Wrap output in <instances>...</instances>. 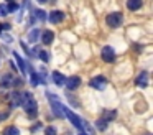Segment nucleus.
Here are the masks:
<instances>
[{
	"instance_id": "obj_2",
	"label": "nucleus",
	"mask_w": 153,
	"mask_h": 135,
	"mask_svg": "<svg viewBox=\"0 0 153 135\" xmlns=\"http://www.w3.org/2000/svg\"><path fill=\"white\" fill-rule=\"evenodd\" d=\"M63 114L66 115L68 119H69V120H71V124H73L74 127H77L81 132H82V120H81V119L77 117V115L74 114V112L71 110V109H68L66 105H63Z\"/></svg>"
},
{
	"instance_id": "obj_6",
	"label": "nucleus",
	"mask_w": 153,
	"mask_h": 135,
	"mask_svg": "<svg viewBox=\"0 0 153 135\" xmlns=\"http://www.w3.org/2000/svg\"><path fill=\"white\" fill-rule=\"evenodd\" d=\"M64 86H66L69 91H74V89H77L81 86V78H79V76H71V78L66 79Z\"/></svg>"
},
{
	"instance_id": "obj_22",
	"label": "nucleus",
	"mask_w": 153,
	"mask_h": 135,
	"mask_svg": "<svg viewBox=\"0 0 153 135\" xmlns=\"http://www.w3.org/2000/svg\"><path fill=\"white\" fill-rule=\"evenodd\" d=\"M96 127L99 128V130H105V128H107V122L102 120V119H99V120L96 122Z\"/></svg>"
},
{
	"instance_id": "obj_9",
	"label": "nucleus",
	"mask_w": 153,
	"mask_h": 135,
	"mask_svg": "<svg viewBox=\"0 0 153 135\" xmlns=\"http://www.w3.org/2000/svg\"><path fill=\"white\" fill-rule=\"evenodd\" d=\"M53 40H54V33L51 31V30L43 31V35H41V43H43V45H51Z\"/></svg>"
},
{
	"instance_id": "obj_12",
	"label": "nucleus",
	"mask_w": 153,
	"mask_h": 135,
	"mask_svg": "<svg viewBox=\"0 0 153 135\" xmlns=\"http://www.w3.org/2000/svg\"><path fill=\"white\" fill-rule=\"evenodd\" d=\"M143 5V0H127V8L128 10H138Z\"/></svg>"
},
{
	"instance_id": "obj_3",
	"label": "nucleus",
	"mask_w": 153,
	"mask_h": 135,
	"mask_svg": "<svg viewBox=\"0 0 153 135\" xmlns=\"http://www.w3.org/2000/svg\"><path fill=\"white\" fill-rule=\"evenodd\" d=\"M122 20H123V15L120 12H114V13H109L105 18L107 25L110 26V28H117V26L122 25Z\"/></svg>"
},
{
	"instance_id": "obj_8",
	"label": "nucleus",
	"mask_w": 153,
	"mask_h": 135,
	"mask_svg": "<svg viewBox=\"0 0 153 135\" xmlns=\"http://www.w3.org/2000/svg\"><path fill=\"white\" fill-rule=\"evenodd\" d=\"M63 18H64V13L59 12V10H53V12L50 13V16H48V20H50L51 23H59Z\"/></svg>"
},
{
	"instance_id": "obj_26",
	"label": "nucleus",
	"mask_w": 153,
	"mask_h": 135,
	"mask_svg": "<svg viewBox=\"0 0 153 135\" xmlns=\"http://www.w3.org/2000/svg\"><path fill=\"white\" fill-rule=\"evenodd\" d=\"M7 15V7L4 3H0V16H5Z\"/></svg>"
},
{
	"instance_id": "obj_17",
	"label": "nucleus",
	"mask_w": 153,
	"mask_h": 135,
	"mask_svg": "<svg viewBox=\"0 0 153 135\" xmlns=\"http://www.w3.org/2000/svg\"><path fill=\"white\" fill-rule=\"evenodd\" d=\"M4 135H20V130L17 127H13V125H10V127H7L4 130Z\"/></svg>"
},
{
	"instance_id": "obj_24",
	"label": "nucleus",
	"mask_w": 153,
	"mask_h": 135,
	"mask_svg": "<svg viewBox=\"0 0 153 135\" xmlns=\"http://www.w3.org/2000/svg\"><path fill=\"white\" fill-rule=\"evenodd\" d=\"M0 36H2V40H4V41H7V43H12V36L10 35H5V33H0Z\"/></svg>"
},
{
	"instance_id": "obj_4",
	"label": "nucleus",
	"mask_w": 153,
	"mask_h": 135,
	"mask_svg": "<svg viewBox=\"0 0 153 135\" xmlns=\"http://www.w3.org/2000/svg\"><path fill=\"white\" fill-rule=\"evenodd\" d=\"M105 84H107V79L104 78V76H96V78H92L89 81V86L92 89H97V91H102V89H105Z\"/></svg>"
},
{
	"instance_id": "obj_25",
	"label": "nucleus",
	"mask_w": 153,
	"mask_h": 135,
	"mask_svg": "<svg viewBox=\"0 0 153 135\" xmlns=\"http://www.w3.org/2000/svg\"><path fill=\"white\" fill-rule=\"evenodd\" d=\"M5 30H10L8 23H0V33H5Z\"/></svg>"
},
{
	"instance_id": "obj_13",
	"label": "nucleus",
	"mask_w": 153,
	"mask_h": 135,
	"mask_svg": "<svg viewBox=\"0 0 153 135\" xmlns=\"http://www.w3.org/2000/svg\"><path fill=\"white\" fill-rule=\"evenodd\" d=\"M13 58L17 59V63H18V68L22 69V72H27V64H25V61H23V58H22L20 54H18L17 51L13 53Z\"/></svg>"
},
{
	"instance_id": "obj_14",
	"label": "nucleus",
	"mask_w": 153,
	"mask_h": 135,
	"mask_svg": "<svg viewBox=\"0 0 153 135\" xmlns=\"http://www.w3.org/2000/svg\"><path fill=\"white\" fill-rule=\"evenodd\" d=\"M115 117H117V110H105V112H104V115H102V120L110 122V120H114Z\"/></svg>"
},
{
	"instance_id": "obj_15",
	"label": "nucleus",
	"mask_w": 153,
	"mask_h": 135,
	"mask_svg": "<svg viewBox=\"0 0 153 135\" xmlns=\"http://www.w3.org/2000/svg\"><path fill=\"white\" fill-rule=\"evenodd\" d=\"M38 38H40V30H38V28L31 30L30 35H28V41H30V43H36Z\"/></svg>"
},
{
	"instance_id": "obj_1",
	"label": "nucleus",
	"mask_w": 153,
	"mask_h": 135,
	"mask_svg": "<svg viewBox=\"0 0 153 135\" xmlns=\"http://www.w3.org/2000/svg\"><path fill=\"white\" fill-rule=\"evenodd\" d=\"M20 105L28 112V115H36V107L38 105H36V101L33 99V95H31V92H25V94H22Z\"/></svg>"
},
{
	"instance_id": "obj_20",
	"label": "nucleus",
	"mask_w": 153,
	"mask_h": 135,
	"mask_svg": "<svg viewBox=\"0 0 153 135\" xmlns=\"http://www.w3.org/2000/svg\"><path fill=\"white\" fill-rule=\"evenodd\" d=\"M38 58H40L41 61L48 63V61H50V53L45 51V49H41V51H38Z\"/></svg>"
},
{
	"instance_id": "obj_27",
	"label": "nucleus",
	"mask_w": 153,
	"mask_h": 135,
	"mask_svg": "<svg viewBox=\"0 0 153 135\" xmlns=\"http://www.w3.org/2000/svg\"><path fill=\"white\" fill-rule=\"evenodd\" d=\"M38 2H40V3H45V2H48V0H38Z\"/></svg>"
},
{
	"instance_id": "obj_10",
	"label": "nucleus",
	"mask_w": 153,
	"mask_h": 135,
	"mask_svg": "<svg viewBox=\"0 0 153 135\" xmlns=\"http://www.w3.org/2000/svg\"><path fill=\"white\" fill-rule=\"evenodd\" d=\"M20 102H22V92H18V91L12 92V95H10V104H12V107H17V105H20Z\"/></svg>"
},
{
	"instance_id": "obj_16",
	"label": "nucleus",
	"mask_w": 153,
	"mask_h": 135,
	"mask_svg": "<svg viewBox=\"0 0 153 135\" xmlns=\"http://www.w3.org/2000/svg\"><path fill=\"white\" fill-rule=\"evenodd\" d=\"M27 69H30V79H31V86H38V84H40V78H38V74H36V72H35L33 71V69H31V68H27Z\"/></svg>"
},
{
	"instance_id": "obj_18",
	"label": "nucleus",
	"mask_w": 153,
	"mask_h": 135,
	"mask_svg": "<svg viewBox=\"0 0 153 135\" xmlns=\"http://www.w3.org/2000/svg\"><path fill=\"white\" fill-rule=\"evenodd\" d=\"M33 16H36L40 22H45V20H46V12H45V10H35Z\"/></svg>"
},
{
	"instance_id": "obj_29",
	"label": "nucleus",
	"mask_w": 153,
	"mask_h": 135,
	"mask_svg": "<svg viewBox=\"0 0 153 135\" xmlns=\"http://www.w3.org/2000/svg\"><path fill=\"white\" fill-rule=\"evenodd\" d=\"M7 2H13V0H7Z\"/></svg>"
},
{
	"instance_id": "obj_23",
	"label": "nucleus",
	"mask_w": 153,
	"mask_h": 135,
	"mask_svg": "<svg viewBox=\"0 0 153 135\" xmlns=\"http://www.w3.org/2000/svg\"><path fill=\"white\" fill-rule=\"evenodd\" d=\"M45 135H58V130L53 125H50V127H46V130H45Z\"/></svg>"
},
{
	"instance_id": "obj_11",
	"label": "nucleus",
	"mask_w": 153,
	"mask_h": 135,
	"mask_svg": "<svg viewBox=\"0 0 153 135\" xmlns=\"http://www.w3.org/2000/svg\"><path fill=\"white\" fill-rule=\"evenodd\" d=\"M53 81H54V84H56V86H59V87H61V86H64V82H66V78H64L59 71H54L53 72Z\"/></svg>"
},
{
	"instance_id": "obj_21",
	"label": "nucleus",
	"mask_w": 153,
	"mask_h": 135,
	"mask_svg": "<svg viewBox=\"0 0 153 135\" xmlns=\"http://www.w3.org/2000/svg\"><path fill=\"white\" fill-rule=\"evenodd\" d=\"M5 7H7V13H12V12H17L18 10V3H15V2H8Z\"/></svg>"
},
{
	"instance_id": "obj_7",
	"label": "nucleus",
	"mask_w": 153,
	"mask_h": 135,
	"mask_svg": "<svg viewBox=\"0 0 153 135\" xmlns=\"http://www.w3.org/2000/svg\"><path fill=\"white\" fill-rule=\"evenodd\" d=\"M135 84L138 86V87H146V86H148V72L146 71L140 72L138 78H137V81H135Z\"/></svg>"
},
{
	"instance_id": "obj_28",
	"label": "nucleus",
	"mask_w": 153,
	"mask_h": 135,
	"mask_svg": "<svg viewBox=\"0 0 153 135\" xmlns=\"http://www.w3.org/2000/svg\"><path fill=\"white\" fill-rule=\"evenodd\" d=\"M79 135H89V134H86V132H81V134Z\"/></svg>"
},
{
	"instance_id": "obj_5",
	"label": "nucleus",
	"mask_w": 153,
	"mask_h": 135,
	"mask_svg": "<svg viewBox=\"0 0 153 135\" xmlns=\"http://www.w3.org/2000/svg\"><path fill=\"white\" fill-rule=\"evenodd\" d=\"M100 56H102V59L105 63H112L115 59V51H114L112 46H104L102 51H100Z\"/></svg>"
},
{
	"instance_id": "obj_19",
	"label": "nucleus",
	"mask_w": 153,
	"mask_h": 135,
	"mask_svg": "<svg viewBox=\"0 0 153 135\" xmlns=\"http://www.w3.org/2000/svg\"><path fill=\"white\" fill-rule=\"evenodd\" d=\"M12 82H13V79H12V76L5 74L4 78H2V87H8V86H12Z\"/></svg>"
}]
</instances>
